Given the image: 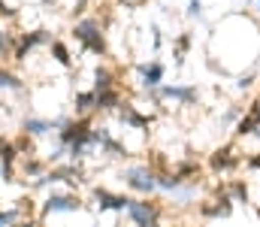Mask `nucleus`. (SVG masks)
Segmentation results:
<instances>
[{"instance_id": "1", "label": "nucleus", "mask_w": 260, "mask_h": 227, "mask_svg": "<svg viewBox=\"0 0 260 227\" xmlns=\"http://www.w3.org/2000/svg\"><path fill=\"white\" fill-rule=\"evenodd\" d=\"M73 40L85 49V52H91V55H100V58H106V34H103V24L97 21V18H82V21H76L73 24Z\"/></svg>"}, {"instance_id": "2", "label": "nucleus", "mask_w": 260, "mask_h": 227, "mask_svg": "<svg viewBox=\"0 0 260 227\" xmlns=\"http://www.w3.org/2000/svg\"><path fill=\"white\" fill-rule=\"evenodd\" d=\"M242 164H245V154L239 151L236 143H224L209 154V173L215 176H233Z\"/></svg>"}, {"instance_id": "3", "label": "nucleus", "mask_w": 260, "mask_h": 227, "mask_svg": "<svg viewBox=\"0 0 260 227\" xmlns=\"http://www.w3.org/2000/svg\"><path fill=\"white\" fill-rule=\"evenodd\" d=\"M121 179H124V185H127L130 191L139 194V197H148V194L157 191V170H151L148 164H133V167H127L121 173Z\"/></svg>"}, {"instance_id": "4", "label": "nucleus", "mask_w": 260, "mask_h": 227, "mask_svg": "<svg viewBox=\"0 0 260 227\" xmlns=\"http://www.w3.org/2000/svg\"><path fill=\"white\" fill-rule=\"evenodd\" d=\"M124 215L133 221V227H154L160 224V203L151 197H130Z\"/></svg>"}, {"instance_id": "5", "label": "nucleus", "mask_w": 260, "mask_h": 227, "mask_svg": "<svg viewBox=\"0 0 260 227\" xmlns=\"http://www.w3.org/2000/svg\"><path fill=\"white\" fill-rule=\"evenodd\" d=\"M151 94V100L154 103H160V100H173V103H179V106H194L200 103V91H197V85H160L157 91H148Z\"/></svg>"}, {"instance_id": "6", "label": "nucleus", "mask_w": 260, "mask_h": 227, "mask_svg": "<svg viewBox=\"0 0 260 227\" xmlns=\"http://www.w3.org/2000/svg\"><path fill=\"white\" fill-rule=\"evenodd\" d=\"M136 76H139V85L145 91H157L164 85V79H167V67H164V61L151 58L145 64H136Z\"/></svg>"}, {"instance_id": "7", "label": "nucleus", "mask_w": 260, "mask_h": 227, "mask_svg": "<svg viewBox=\"0 0 260 227\" xmlns=\"http://www.w3.org/2000/svg\"><path fill=\"white\" fill-rule=\"evenodd\" d=\"M233 206H236V200L227 194V188H221L212 200H206L200 206V212H203V218H230L233 215Z\"/></svg>"}, {"instance_id": "8", "label": "nucleus", "mask_w": 260, "mask_h": 227, "mask_svg": "<svg viewBox=\"0 0 260 227\" xmlns=\"http://www.w3.org/2000/svg\"><path fill=\"white\" fill-rule=\"evenodd\" d=\"M94 200L100 206V212H124L130 203V197L124 194H112L109 188H94Z\"/></svg>"}, {"instance_id": "9", "label": "nucleus", "mask_w": 260, "mask_h": 227, "mask_svg": "<svg viewBox=\"0 0 260 227\" xmlns=\"http://www.w3.org/2000/svg\"><path fill=\"white\" fill-rule=\"evenodd\" d=\"M82 209V200L76 197V194H49L46 197V206H43V212H79Z\"/></svg>"}, {"instance_id": "10", "label": "nucleus", "mask_w": 260, "mask_h": 227, "mask_svg": "<svg viewBox=\"0 0 260 227\" xmlns=\"http://www.w3.org/2000/svg\"><path fill=\"white\" fill-rule=\"evenodd\" d=\"M115 112H118V118H121L127 127H133V131H145V127L151 124V118H148V115H142V112H136V106H133V103H121Z\"/></svg>"}, {"instance_id": "11", "label": "nucleus", "mask_w": 260, "mask_h": 227, "mask_svg": "<svg viewBox=\"0 0 260 227\" xmlns=\"http://www.w3.org/2000/svg\"><path fill=\"white\" fill-rule=\"evenodd\" d=\"M61 121H49V118H24V134L30 137H46L49 131H58Z\"/></svg>"}, {"instance_id": "12", "label": "nucleus", "mask_w": 260, "mask_h": 227, "mask_svg": "<svg viewBox=\"0 0 260 227\" xmlns=\"http://www.w3.org/2000/svg\"><path fill=\"white\" fill-rule=\"evenodd\" d=\"M227 194H230L236 203H242V206H248V203H251V191H248V182H245V179H230Z\"/></svg>"}, {"instance_id": "13", "label": "nucleus", "mask_w": 260, "mask_h": 227, "mask_svg": "<svg viewBox=\"0 0 260 227\" xmlns=\"http://www.w3.org/2000/svg\"><path fill=\"white\" fill-rule=\"evenodd\" d=\"M94 91L103 94V91H115V73L109 67H97L94 70Z\"/></svg>"}, {"instance_id": "14", "label": "nucleus", "mask_w": 260, "mask_h": 227, "mask_svg": "<svg viewBox=\"0 0 260 227\" xmlns=\"http://www.w3.org/2000/svg\"><path fill=\"white\" fill-rule=\"evenodd\" d=\"M52 58H55L61 67H70V64H73V55H70V49H67L61 40H52Z\"/></svg>"}, {"instance_id": "15", "label": "nucleus", "mask_w": 260, "mask_h": 227, "mask_svg": "<svg viewBox=\"0 0 260 227\" xmlns=\"http://www.w3.org/2000/svg\"><path fill=\"white\" fill-rule=\"evenodd\" d=\"M0 88H3V91H18V88H21V79L12 76V73H6V70H0Z\"/></svg>"}, {"instance_id": "16", "label": "nucleus", "mask_w": 260, "mask_h": 227, "mask_svg": "<svg viewBox=\"0 0 260 227\" xmlns=\"http://www.w3.org/2000/svg\"><path fill=\"white\" fill-rule=\"evenodd\" d=\"M191 43H194V40H191V34H182V37L176 40V64H182V55L191 49Z\"/></svg>"}, {"instance_id": "17", "label": "nucleus", "mask_w": 260, "mask_h": 227, "mask_svg": "<svg viewBox=\"0 0 260 227\" xmlns=\"http://www.w3.org/2000/svg\"><path fill=\"white\" fill-rule=\"evenodd\" d=\"M254 79H257V70H248V73L236 76V88L239 91H248V88H254Z\"/></svg>"}, {"instance_id": "18", "label": "nucleus", "mask_w": 260, "mask_h": 227, "mask_svg": "<svg viewBox=\"0 0 260 227\" xmlns=\"http://www.w3.org/2000/svg\"><path fill=\"white\" fill-rule=\"evenodd\" d=\"M245 173H260V151H251V154H245Z\"/></svg>"}, {"instance_id": "19", "label": "nucleus", "mask_w": 260, "mask_h": 227, "mask_svg": "<svg viewBox=\"0 0 260 227\" xmlns=\"http://www.w3.org/2000/svg\"><path fill=\"white\" fill-rule=\"evenodd\" d=\"M185 15H188V18H203V0H188Z\"/></svg>"}, {"instance_id": "20", "label": "nucleus", "mask_w": 260, "mask_h": 227, "mask_svg": "<svg viewBox=\"0 0 260 227\" xmlns=\"http://www.w3.org/2000/svg\"><path fill=\"white\" fill-rule=\"evenodd\" d=\"M248 115H251V118H254V124H257V140H260V97H254V100H251Z\"/></svg>"}, {"instance_id": "21", "label": "nucleus", "mask_w": 260, "mask_h": 227, "mask_svg": "<svg viewBox=\"0 0 260 227\" xmlns=\"http://www.w3.org/2000/svg\"><path fill=\"white\" fill-rule=\"evenodd\" d=\"M18 218V209H9V212H0V227H9Z\"/></svg>"}, {"instance_id": "22", "label": "nucleus", "mask_w": 260, "mask_h": 227, "mask_svg": "<svg viewBox=\"0 0 260 227\" xmlns=\"http://www.w3.org/2000/svg\"><path fill=\"white\" fill-rule=\"evenodd\" d=\"M6 12H9V6H6V3L0 0V15H6Z\"/></svg>"}, {"instance_id": "23", "label": "nucleus", "mask_w": 260, "mask_h": 227, "mask_svg": "<svg viewBox=\"0 0 260 227\" xmlns=\"http://www.w3.org/2000/svg\"><path fill=\"white\" fill-rule=\"evenodd\" d=\"M21 227H40V224H37V221H24Z\"/></svg>"}, {"instance_id": "24", "label": "nucleus", "mask_w": 260, "mask_h": 227, "mask_svg": "<svg viewBox=\"0 0 260 227\" xmlns=\"http://www.w3.org/2000/svg\"><path fill=\"white\" fill-rule=\"evenodd\" d=\"M0 52H3V34H0Z\"/></svg>"}, {"instance_id": "25", "label": "nucleus", "mask_w": 260, "mask_h": 227, "mask_svg": "<svg viewBox=\"0 0 260 227\" xmlns=\"http://www.w3.org/2000/svg\"><path fill=\"white\" fill-rule=\"evenodd\" d=\"M254 6H257V12H260V0H254Z\"/></svg>"}, {"instance_id": "26", "label": "nucleus", "mask_w": 260, "mask_h": 227, "mask_svg": "<svg viewBox=\"0 0 260 227\" xmlns=\"http://www.w3.org/2000/svg\"><path fill=\"white\" fill-rule=\"evenodd\" d=\"M94 227H100V224H94Z\"/></svg>"}, {"instance_id": "27", "label": "nucleus", "mask_w": 260, "mask_h": 227, "mask_svg": "<svg viewBox=\"0 0 260 227\" xmlns=\"http://www.w3.org/2000/svg\"><path fill=\"white\" fill-rule=\"evenodd\" d=\"M257 215H260V209H257Z\"/></svg>"}]
</instances>
